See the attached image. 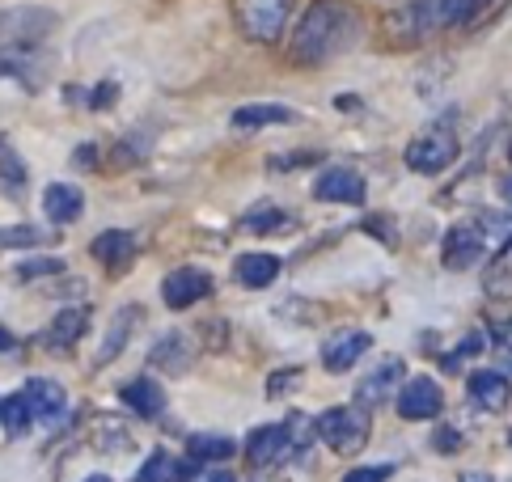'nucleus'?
Masks as SVG:
<instances>
[{
  "instance_id": "1",
  "label": "nucleus",
  "mask_w": 512,
  "mask_h": 482,
  "mask_svg": "<svg viewBox=\"0 0 512 482\" xmlns=\"http://www.w3.org/2000/svg\"><path fill=\"white\" fill-rule=\"evenodd\" d=\"M360 39V13L347 0H314L292 34V60L305 68H322L339 60Z\"/></svg>"
},
{
  "instance_id": "2",
  "label": "nucleus",
  "mask_w": 512,
  "mask_h": 482,
  "mask_svg": "<svg viewBox=\"0 0 512 482\" xmlns=\"http://www.w3.org/2000/svg\"><path fill=\"white\" fill-rule=\"evenodd\" d=\"M487 5L491 0H407V5L386 17V34L394 43H424V39H436V34L470 22Z\"/></svg>"
},
{
  "instance_id": "3",
  "label": "nucleus",
  "mask_w": 512,
  "mask_h": 482,
  "mask_svg": "<svg viewBox=\"0 0 512 482\" xmlns=\"http://www.w3.org/2000/svg\"><path fill=\"white\" fill-rule=\"evenodd\" d=\"M292 17V0H233V22L250 43H280Z\"/></svg>"
},
{
  "instance_id": "4",
  "label": "nucleus",
  "mask_w": 512,
  "mask_h": 482,
  "mask_svg": "<svg viewBox=\"0 0 512 482\" xmlns=\"http://www.w3.org/2000/svg\"><path fill=\"white\" fill-rule=\"evenodd\" d=\"M314 436L322 444H331L335 453L356 457L364 444H369V415L356 411V406H331L314 419Z\"/></svg>"
},
{
  "instance_id": "5",
  "label": "nucleus",
  "mask_w": 512,
  "mask_h": 482,
  "mask_svg": "<svg viewBox=\"0 0 512 482\" xmlns=\"http://www.w3.org/2000/svg\"><path fill=\"white\" fill-rule=\"evenodd\" d=\"M457 153H462V144H457V136L449 132V127H432V132L415 136L407 144V165L415 174L436 178V174H445L449 165L457 161Z\"/></svg>"
},
{
  "instance_id": "6",
  "label": "nucleus",
  "mask_w": 512,
  "mask_h": 482,
  "mask_svg": "<svg viewBox=\"0 0 512 482\" xmlns=\"http://www.w3.org/2000/svg\"><path fill=\"white\" fill-rule=\"evenodd\" d=\"M56 30V13L39 9V5H17V9H0V47L13 43H39Z\"/></svg>"
},
{
  "instance_id": "7",
  "label": "nucleus",
  "mask_w": 512,
  "mask_h": 482,
  "mask_svg": "<svg viewBox=\"0 0 512 482\" xmlns=\"http://www.w3.org/2000/svg\"><path fill=\"white\" fill-rule=\"evenodd\" d=\"M22 398L30 406V419L34 423H47V428H56V423L68 415V394H64V385L60 381H51V377H30L22 385Z\"/></svg>"
},
{
  "instance_id": "8",
  "label": "nucleus",
  "mask_w": 512,
  "mask_h": 482,
  "mask_svg": "<svg viewBox=\"0 0 512 482\" xmlns=\"http://www.w3.org/2000/svg\"><path fill=\"white\" fill-rule=\"evenodd\" d=\"M212 292V275L204 267H178L161 280V301L170 309H191Z\"/></svg>"
},
{
  "instance_id": "9",
  "label": "nucleus",
  "mask_w": 512,
  "mask_h": 482,
  "mask_svg": "<svg viewBox=\"0 0 512 482\" xmlns=\"http://www.w3.org/2000/svg\"><path fill=\"white\" fill-rule=\"evenodd\" d=\"M373 335L369 330H339L335 339L322 343V368L326 373H352V368L369 356Z\"/></svg>"
},
{
  "instance_id": "10",
  "label": "nucleus",
  "mask_w": 512,
  "mask_h": 482,
  "mask_svg": "<svg viewBox=\"0 0 512 482\" xmlns=\"http://www.w3.org/2000/svg\"><path fill=\"white\" fill-rule=\"evenodd\" d=\"M284 457H292L288 423H267V428L250 432V440H246V461H250L254 470H263V466H280Z\"/></svg>"
},
{
  "instance_id": "11",
  "label": "nucleus",
  "mask_w": 512,
  "mask_h": 482,
  "mask_svg": "<svg viewBox=\"0 0 512 482\" xmlns=\"http://www.w3.org/2000/svg\"><path fill=\"white\" fill-rule=\"evenodd\" d=\"M441 385L432 377H411L407 385H398V415L402 419H436L441 415Z\"/></svg>"
},
{
  "instance_id": "12",
  "label": "nucleus",
  "mask_w": 512,
  "mask_h": 482,
  "mask_svg": "<svg viewBox=\"0 0 512 482\" xmlns=\"http://www.w3.org/2000/svg\"><path fill=\"white\" fill-rule=\"evenodd\" d=\"M314 199L318 203H364V178L352 165H331V170L318 174Z\"/></svg>"
},
{
  "instance_id": "13",
  "label": "nucleus",
  "mask_w": 512,
  "mask_h": 482,
  "mask_svg": "<svg viewBox=\"0 0 512 482\" xmlns=\"http://www.w3.org/2000/svg\"><path fill=\"white\" fill-rule=\"evenodd\" d=\"M487 254V241L479 233V225H457L445 233V267L449 271H470L479 267Z\"/></svg>"
},
{
  "instance_id": "14",
  "label": "nucleus",
  "mask_w": 512,
  "mask_h": 482,
  "mask_svg": "<svg viewBox=\"0 0 512 482\" xmlns=\"http://www.w3.org/2000/svg\"><path fill=\"white\" fill-rule=\"evenodd\" d=\"M402 377H407V364H402L398 356H386V360H377L373 368H369V377L360 381V389H356V398L364 402V406H377V402H386L394 389L402 385Z\"/></svg>"
},
{
  "instance_id": "15",
  "label": "nucleus",
  "mask_w": 512,
  "mask_h": 482,
  "mask_svg": "<svg viewBox=\"0 0 512 482\" xmlns=\"http://www.w3.org/2000/svg\"><path fill=\"white\" fill-rule=\"evenodd\" d=\"M34 43H13V47H0V81H22V89H39L43 81V60L39 51H30Z\"/></svg>"
},
{
  "instance_id": "16",
  "label": "nucleus",
  "mask_w": 512,
  "mask_h": 482,
  "mask_svg": "<svg viewBox=\"0 0 512 482\" xmlns=\"http://www.w3.org/2000/svg\"><path fill=\"white\" fill-rule=\"evenodd\" d=\"M89 254H94L106 271H127L136 263V237L123 229H106L89 241Z\"/></svg>"
},
{
  "instance_id": "17",
  "label": "nucleus",
  "mask_w": 512,
  "mask_h": 482,
  "mask_svg": "<svg viewBox=\"0 0 512 482\" xmlns=\"http://www.w3.org/2000/svg\"><path fill=\"white\" fill-rule=\"evenodd\" d=\"M466 394H470V402H474V406H483V411L500 415L504 406L512 402V385H508V377H504V373H491V368H483V373H470Z\"/></svg>"
},
{
  "instance_id": "18",
  "label": "nucleus",
  "mask_w": 512,
  "mask_h": 482,
  "mask_svg": "<svg viewBox=\"0 0 512 482\" xmlns=\"http://www.w3.org/2000/svg\"><path fill=\"white\" fill-rule=\"evenodd\" d=\"M140 318H144V309H140V305H123V309H115L111 326H106V339H102L98 356H94V368H106V364L119 356V351L127 347V339H132V330H136Z\"/></svg>"
},
{
  "instance_id": "19",
  "label": "nucleus",
  "mask_w": 512,
  "mask_h": 482,
  "mask_svg": "<svg viewBox=\"0 0 512 482\" xmlns=\"http://www.w3.org/2000/svg\"><path fill=\"white\" fill-rule=\"evenodd\" d=\"M119 398H123L127 411L140 415V419H157L161 411H166V389H161L153 377H132L119 389Z\"/></svg>"
},
{
  "instance_id": "20",
  "label": "nucleus",
  "mask_w": 512,
  "mask_h": 482,
  "mask_svg": "<svg viewBox=\"0 0 512 482\" xmlns=\"http://www.w3.org/2000/svg\"><path fill=\"white\" fill-rule=\"evenodd\" d=\"M280 271H284V263H280V254H271V250H250L237 258V267H233L242 288H271Z\"/></svg>"
},
{
  "instance_id": "21",
  "label": "nucleus",
  "mask_w": 512,
  "mask_h": 482,
  "mask_svg": "<svg viewBox=\"0 0 512 482\" xmlns=\"http://www.w3.org/2000/svg\"><path fill=\"white\" fill-rule=\"evenodd\" d=\"M81 212H85V195L72 182H51L43 191V216L56 220V225H72V220H81Z\"/></svg>"
},
{
  "instance_id": "22",
  "label": "nucleus",
  "mask_w": 512,
  "mask_h": 482,
  "mask_svg": "<svg viewBox=\"0 0 512 482\" xmlns=\"http://www.w3.org/2000/svg\"><path fill=\"white\" fill-rule=\"evenodd\" d=\"M85 330H89V309H64L39 335V343L51 347V351H68V347H77V339L85 335Z\"/></svg>"
},
{
  "instance_id": "23",
  "label": "nucleus",
  "mask_w": 512,
  "mask_h": 482,
  "mask_svg": "<svg viewBox=\"0 0 512 482\" xmlns=\"http://www.w3.org/2000/svg\"><path fill=\"white\" fill-rule=\"evenodd\" d=\"M191 478H195V461H182L166 449H157L136 474V482H191Z\"/></svg>"
},
{
  "instance_id": "24",
  "label": "nucleus",
  "mask_w": 512,
  "mask_h": 482,
  "mask_svg": "<svg viewBox=\"0 0 512 482\" xmlns=\"http://www.w3.org/2000/svg\"><path fill=\"white\" fill-rule=\"evenodd\" d=\"M297 123V110H288L280 102H259V106H237L233 110V127H288Z\"/></svg>"
},
{
  "instance_id": "25",
  "label": "nucleus",
  "mask_w": 512,
  "mask_h": 482,
  "mask_svg": "<svg viewBox=\"0 0 512 482\" xmlns=\"http://www.w3.org/2000/svg\"><path fill=\"white\" fill-rule=\"evenodd\" d=\"M149 364L153 368H166V373H187L191 368V343L182 339V335H166V339H157L153 351H149Z\"/></svg>"
},
{
  "instance_id": "26",
  "label": "nucleus",
  "mask_w": 512,
  "mask_h": 482,
  "mask_svg": "<svg viewBox=\"0 0 512 482\" xmlns=\"http://www.w3.org/2000/svg\"><path fill=\"white\" fill-rule=\"evenodd\" d=\"M26 182H30V170H26L22 153L13 148L9 136H0V187H5L9 195H22Z\"/></svg>"
},
{
  "instance_id": "27",
  "label": "nucleus",
  "mask_w": 512,
  "mask_h": 482,
  "mask_svg": "<svg viewBox=\"0 0 512 482\" xmlns=\"http://www.w3.org/2000/svg\"><path fill=\"white\" fill-rule=\"evenodd\" d=\"M187 453H191L195 466H199V461H229V457H233V440H229V436L199 432V436L187 440Z\"/></svg>"
},
{
  "instance_id": "28",
  "label": "nucleus",
  "mask_w": 512,
  "mask_h": 482,
  "mask_svg": "<svg viewBox=\"0 0 512 482\" xmlns=\"http://www.w3.org/2000/svg\"><path fill=\"white\" fill-rule=\"evenodd\" d=\"M0 428H5L9 436H26L30 432V406H26L22 394L0 398Z\"/></svg>"
},
{
  "instance_id": "29",
  "label": "nucleus",
  "mask_w": 512,
  "mask_h": 482,
  "mask_svg": "<svg viewBox=\"0 0 512 482\" xmlns=\"http://www.w3.org/2000/svg\"><path fill=\"white\" fill-rule=\"evenodd\" d=\"M47 233L34 229V225H13V229H0V250H30V246H43Z\"/></svg>"
},
{
  "instance_id": "30",
  "label": "nucleus",
  "mask_w": 512,
  "mask_h": 482,
  "mask_svg": "<svg viewBox=\"0 0 512 482\" xmlns=\"http://www.w3.org/2000/svg\"><path fill=\"white\" fill-rule=\"evenodd\" d=\"M246 229L250 233H280V229H288V212H280V208H254L250 216H246Z\"/></svg>"
},
{
  "instance_id": "31",
  "label": "nucleus",
  "mask_w": 512,
  "mask_h": 482,
  "mask_svg": "<svg viewBox=\"0 0 512 482\" xmlns=\"http://www.w3.org/2000/svg\"><path fill=\"white\" fill-rule=\"evenodd\" d=\"M47 275H64V258H22L17 263V280H47Z\"/></svg>"
},
{
  "instance_id": "32",
  "label": "nucleus",
  "mask_w": 512,
  "mask_h": 482,
  "mask_svg": "<svg viewBox=\"0 0 512 482\" xmlns=\"http://www.w3.org/2000/svg\"><path fill=\"white\" fill-rule=\"evenodd\" d=\"M284 423H288V436H292V453H301V457H305V449L314 444V419H305V415H288Z\"/></svg>"
},
{
  "instance_id": "33",
  "label": "nucleus",
  "mask_w": 512,
  "mask_h": 482,
  "mask_svg": "<svg viewBox=\"0 0 512 482\" xmlns=\"http://www.w3.org/2000/svg\"><path fill=\"white\" fill-rule=\"evenodd\" d=\"M288 385H301V368H284V373H271V377H267V398L288 394Z\"/></svg>"
},
{
  "instance_id": "34",
  "label": "nucleus",
  "mask_w": 512,
  "mask_h": 482,
  "mask_svg": "<svg viewBox=\"0 0 512 482\" xmlns=\"http://www.w3.org/2000/svg\"><path fill=\"white\" fill-rule=\"evenodd\" d=\"M390 474H394V466H356L343 474V482H386Z\"/></svg>"
},
{
  "instance_id": "35",
  "label": "nucleus",
  "mask_w": 512,
  "mask_h": 482,
  "mask_svg": "<svg viewBox=\"0 0 512 482\" xmlns=\"http://www.w3.org/2000/svg\"><path fill=\"white\" fill-rule=\"evenodd\" d=\"M479 351H483V335H479V330H470V335H466L462 343H457L453 356L445 360V368H457V360H462V356H479Z\"/></svg>"
},
{
  "instance_id": "36",
  "label": "nucleus",
  "mask_w": 512,
  "mask_h": 482,
  "mask_svg": "<svg viewBox=\"0 0 512 482\" xmlns=\"http://www.w3.org/2000/svg\"><path fill=\"white\" fill-rule=\"evenodd\" d=\"M115 98H119V85L115 81H102L94 94H89V106H115Z\"/></svg>"
},
{
  "instance_id": "37",
  "label": "nucleus",
  "mask_w": 512,
  "mask_h": 482,
  "mask_svg": "<svg viewBox=\"0 0 512 482\" xmlns=\"http://www.w3.org/2000/svg\"><path fill=\"white\" fill-rule=\"evenodd\" d=\"M94 153H98V144H81V148H77V165H85V170H89V165H98Z\"/></svg>"
},
{
  "instance_id": "38",
  "label": "nucleus",
  "mask_w": 512,
  "mask_h": 482,
  "mask_svg": "<svg viewBox=\"0 0 512 482\" xmlns=\"http://www.w3.org/2000/svg\"><path fill=\"white\" fill-rule=\"evenodd\" d=\"M432 444H436V449H445V453H449V449H457V432H449V428H445V432H436V436H432Z\"/></svg>"
},
{
  "instance_id": "39",
  "label": "nucleus",
  "mask_w": 512,
  "mask_h": 482,
  "mask_svg": "<svg viewBox=\"0 0 512 482\" xmlns=\"http://www.w3.org/2000/svg\"><path fill=\"white\" fill-rule=\"evenodd\" d=\"M17 347V339H13V330L5 326V322H0V356H5V351H13Z\"/></svg>"
},
{
  "instance_id": "40",
  "label": "nucleus",
  "mask_w": 512,
  "mask_h": 482,
  "mask_svg": "<svg viewBox=\"0 0 512 482\" xmlns=\"http://www.w3.org/2000/svg\"><path fill=\"white\" fill-rule=\"evenodd\" d=\"M457 482H496V478H491L487 470H466V474L457 478Z\"/></svg>"
},
{
  "instance_id": "41",
  "label": "nucleus",
  "mask_w": 512,
  "mask_h": 482,
  "mask_svg": "<svg viewBox=\"0 0 512 482\" xmlns=\"http://www.w3.org/2000/svg\"><path fill=\"white\" fill-rule=\"evenodd\" d=\"M500 199H504V203H512V178H504V182H500Z\"/></svg>"
},
{
  "instance_id": "42",
  "label": "nucleus",
  "mask_w": 512,
  "mask_h": 482,
  "mask_svg": "<svg viewBox=\"0 0 512 482\" xmlns=\"http://www.w3.org/2000/svg\"><path fill=\"white\" fill-rule=\"evenodd\" d=\"M208 482H237V478H233V474H212Z\"/></svg>"
},
{
  "instance_id": "43",
  "label": "nucleus",
  "mask_w": 512,
  "mask_h": 482,
  "mask_svg": "<svg viewBox=\"0 0 512 482\" xmlns=\"http://www.w3.org/2000/svg\"><path fill=\"white\" fill-rule=\"evenodd\" d=\"M85 482H111V478H106V474H94V478H85Z\"/></svg>"
},
{
  "instance_id": "44",
  "label": "nucleus",
  "mask_w": 512,
  "mask_h": 482,
  "mask_svg": "<svg viewBox=\"0 0 512 482\" xmlns=\"http://www.w3.org/2000/svg\"><path fill=\"white\" fill-rule=\"evenodd\" d=\"M508 258H512V237H508Z\"/></svg>"
},
{
  "instance_id": "45",
  "label": "nucleus",
  "mask_w": 512,
  "mask_h": 482,
  "mask_svg": "<svg viewBox=\"0 0 512 482\" xmlns=\"http://www.w3.org/2000/svg\"><path fill=\"white\" fill-rule=\"evenodd\" d=\"M508 449H512V432H508Z\"/></svg>"
}]
</instances>
